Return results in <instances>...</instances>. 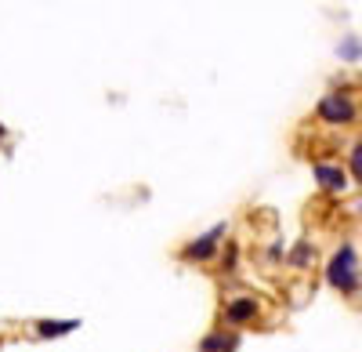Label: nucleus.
<instances>
[{
	"label": "nucleus",
	"instance_id": "f257e3e1",
	"mask_svg": "<svg viewBox=\"0 0 362 352\" xmlns=\"http://www.w3.org/2000/svg\"><path fill=\"white\" fill-rule=\"evenodd\" d=\"M326 283L329 287H337L341 295H355L362 276H358V258H355V247L351 244H341L337 254L329 258V266H326Z\"/></svg>",
	"mask_w": 362,
	"mask_h": 352
},
{
	"label": "nucleus",
	"instance_id": "20e7f679",
	"mask_svg": "<svg viewBox=\"0 0 362 352\" xmlns=\"http://www.w3.org/2000/svg\"><path fill=\"white\" fill-rule=\"evenodd\" d=\"M315 182L326 189V193H344L351 182H348V171L341 164H315Z\"/></svg>",
	"mask_w": 362,
	"mask_h": 352
},
{
	"label": "nucleus",
	"instance_id": "423d86ee",
	"mask_svg": "<svg viewBox=\"0 0 362 352\" xmlns=\"http://www.w3.org/2000/svg\"><path fill=\"white\" fill-rule=\"evenodd\" d=\"M76 327H80V319H37V324H33L37 338H66Z\"/></svg>",
	"mask_w": 362,
	"mask_h": 352
},
{
	"label": "nucleus",
	"instance_id": "1a4fd4ad",
	"mask_svg": "<svg viewBox=\"0 0 362 352\" xmlns=\"http://www.w3.org/2000/svg\"><path fill=\"white\" fill-rule=\"evenodd\" d=\"M337 55L344 58V62H358V55H362V40H358V37H344V44L337 47Z\"/></svg>",
	"mask_w": 362,
	"mask_h": 352
},
{
	"label": "nucleus",
	"instance_id": "f8f14e48",
	"mask_svg": "<svg viewBox=\"0 0 362 352\" xmlns=\"http://www.w3.org/2000/svg\"><path fill=\"white\" fill-rule=\"evenodd\" d=\"M358 211H362V203H358Z\"/></svg>",
	"mask_w": 362,
	"mask_h": 352
},
{
	"label": "nucleus",
	"instance_id": "7ed1b4c3",
	"mask_svg": "<svg viewBox=\"0 0 362 352\" xmlns=\"http://www.w3.org/2000/svg\"><path fill=\"white\" fill-rule=\"evenodd\" d=\"M225 232H228V225H225V222L210 225V229L203 232V237H196L185 251H181V258H185V261H210V258L218 254V244H221Z\"/></svg>",
	"mask_w": 362,
	"mask_h": 352
},
{
	"label": "nucleus",
	"instance_id": "9d476101",
	"mask_svg": "<svg viewBox=\"0 0 362 352\" xmlns=\"http://www.w3.org/2000/svg\"><path fill=\"white\" fill-rule=\"evenodd\" d=\"M351 174H355V182L362 186V142L351 149Z\"/></svg>",
	"mask_w": 362,
	"mask_h": 352
},
{
	"label": "nucleus",
	"instance_id": "9b49d317",
	"mask_svg": "<svg viewBox=\"0 0 362 352\" xmlns=\"http://www.w3.org/2000/svg\"><path fill=\"white\" fill-rule=\"evenodd\" d=\"M4 138H8V127H4V124H0V142H4Z\"/></svg>",
	"mask_w": 362,
	"mask_h": 352
},
{
	"label": "nucleus",
	"instance_id": "6e6552de",
	"mask_svg": "<svg viewBox=\"0 0 362 352\" xmlns=\"http://www.w3.org/2000/svg\"><path fill=\"white\" fill-rule=\"evenodd\" d=\"M312 254H315V247L308 244V240H300L293 251H290V266H297V269H305L308 261H312Z\"/></svg>",
	"mask_w": 362,
	"mask_h": 352
},
{
	"label": "nucleus",
	"instance_id": "f03ea898",
	"mask_svg": "<svg viewBox=\"0 0 362 352\" xmlns=\"http://www.w3.org/2000/svg\"><path fill=\"white\" fill-rule=\"evenodd\" d=\"M355 102L348 95H322L319 98V120L322 124H334V127H344V124H355Z\"/></svg>",
	"mask_w": 362,
	"mask_h": 352
},
{
	"label": "nucleus",
	"instance_id": "39448f33",
	"mask_svg": "<svg viewBox=\"0 0 362 352\" xmlns=\"http://www.w3.org/2000/svg\"><path fill=\"white\" fill-rule=\"evenodd\" d=\"M254 316H257V302H254V298H232V302L225 305V319H228L232 327L250 324Z\"/></svg>",
	"mask_w": 362,
	"mask_h": 352
},
{
	"label": "nucleus",
	"instance_id": "0eeeda50",
	"mask_svg": "<svg viewBox=\"0 0 362 352\" xmlns=\"http://www.w3.org/2000/svg\"><path fill=\"white\" fill-rule=\"evenodd\" d=\"M235 348H239V338L225 334V331H214L199 341V352H235Z\"/></svg>",
	"mask_w": 362,
	"mask_h": 352
}]
</instances>
